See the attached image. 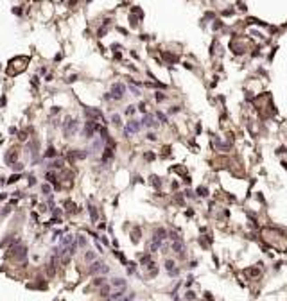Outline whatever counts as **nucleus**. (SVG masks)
I'll list each match as a JSON object with an SVG mask.
<instances>
[{
  "instance_id": "nucleus-1",
  "label": "nucleus",
  "mask_w": 287,
  "mask_h": 301,
  "mask_svg": "<svg viewBox=\"0 0 287 301\" xmlns=\"http://www.w3.org/2000/svg\"><path fill=\"white\" fill-rule=\"evenodd\" d=\"M90 272H108V265L95 262V264H93V265L90 267Z\"/></svg>"
},
{
  "instance_id": "nucleus-2",
  "label": "nucleus",
  "mask_w": 287,
  "mask_h": 301,
  "mask_svg": "<svg viewBox=\"0 0 287 301\" xmlns=\"http://www.w3.org/2000/svg\"><path fill=\"white\" fill-rule=\"evenodd\" d=\"M77 127V124H76V120H66V125H65V133L66 135H70V131L74 133Z\"/></svg>"
},
{
  "instance_id": "nucleus-10",
  "label": "nucleus",
  "mask_w": 287,
  "mask_h": 301,
  "mask_svg": "<svg viewBox=\"0 0 287 301\" xmlns=\"http://www.w3.org/2000/svg\"><path fill=\"white\" fill-rule=\"evenodd\" d=\"M50 167H54V169H59V167H63V162H61V160H59V162H54Z\"/></svg>"
},
{
  "instance_id": "nucleus-6",
  "label": "nucleus",
  "mask_w": 287,
  "mask_h": 301,
  "mask_svg": "<svg viewBox=\"0 0 287 301\" xmlns=\"http://www.w3.org/2000/svg\"><path fill=\"white\" fill-rule=\"evenodd\" d=\"M144 125H147V127H153V125H156V122H155V117L145 115V118H144Z\"/></svg>"
},
{
  "instance_id": "nucleus-12",
  "label": "nucleus",
  "mask_w": 287,
  "mask_h": 301,
  "mask_svg": "<svg viewBox=\"0 0 287 301\" xmlns=\"http://www.w3.org/2000/svg\"><path fill=\"white\" fill-rule=\"evenodd\" d=\"M84 258H86V260H93V253H86Z\"/></svg>"
},
{
  "instance_id": "nucleus-13",
  "label": "nucleus",
  "mask_w": 287,
  "mask_h": 301,
  "mask_svg": "<svg viewBox=\"0 0 287 301\" xmlns=\"http://www.w3.org/2000/svg\"><path fill=\"white\" fill-rule=\"evenodd\" d=\"M133 299V296H126V298H122V299H118V301H131Z\"/></svg>"
},
{
  "instance_id": "nucleus-8",
  "label": "nucleus",
  "mask_w": 287,
  "mask_h": 301,
  "mask_svg": "<svg viewBox=\"0 0 287 301\" xmlns=\"http://www.w3.org/2000/svg\"><path fill=\"white\" fill-rule=\"evenodd\" d=\"M45 156H49V158L50 156H56V149H54V147H49V151L45 152Z\"/></svg>"
},
{
  "instance_id": "nucleus-11",
  "label": "nucleus",
  "mask_w": 287,
  "mask_h": 301,
  "mask_svg": "<svg viewBox=\"0 0 287 301\" xmlns=\"http://www.w3.org/2000/svg\"><path fill=\"white\" fill-rule=\"evenodd\" d=\"M41 190H43L45 194H49V192H50V186H49V185H43V186H41Z\"/></svg>"
},
{
  "instance_id": "nucleus-9",
  "label": "nucleus",
  "mask_w": 287,
  "mask_h": 301,
  "mask_svg": "<svg viewBox=\"0 0 287 301\" xmlns=\"http://www.w3.org/2000/svg\"><path fill=\"white\" fill-rule=\"evenodd\" d=\"M47 179H49L50 183H54V181H56V176H54L52 172H49V174H47Z\"/></svg>"
},
{
  "instance_id": "nucleus-3",
  "label": "nucleus",
  "mask_w": 287,
  "mask_h": 301,
  "mask_svg": "<svg viewBox=\"0 0 287 301\" xmlns=\"http://www.w3.org/2000/svg\"><path fill=\"white\" fill-rule=\"evenodd\" d=\"M124 90H126V88H124L122 84H115V86H113V95H115L117 99H120V97L124 95Z\"/></svg>"
},
{
  "instance_id": "nucleus-7",
  "label": "nucleus",
  "mask_w": 287,
  "mask_h": 301,
  "mask_svg": "<svg viewBox=\"0 0 287 301\" xmlns=\"http://www.w3.org/2000/svg\"><path fill=\"white\" fill-rule=\"evenodd\" d=\"M88 210H90V213H92V219L95 220V219H97V212H95V206H92V204H90V206H88Z\"/></svg>"
},
{
  "instance_id": "nucleus-5",
  "label": "nucleus",
  "mask_w": 287,
  "mask_h": 301,
  "mask_svg": "<svg viewBox=\"0 0 287 301\" xmlns=\"http://www.w3.org/2000/svg\"><path fill=\"white\" fill-rule=\"evenodd\" d=\"M140 129V124L136 122V120H133V122L128 125V129H126V135H129V133H136Z\"/></svg>"
},
{
  "instance_id": "nucleus-4",
  "label": "nucleus",
  "mask_w": 287,
  "mask_h": 301,
  "mask_svg": "<svg viewBox=\"0 0 287 301\" xmlns=\"http://www.w3.org/2000/svg\"><path fill=\"white\" fill-rule=\"evenodd\" d=\"M111 287H113V289H126V282H124L122 278H115L111 282Z\"/></svg>"
}]
</instances>
